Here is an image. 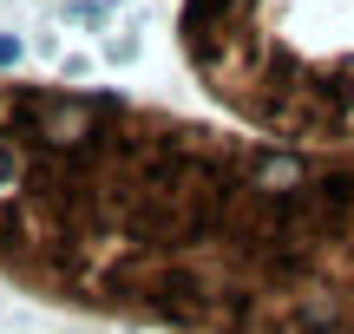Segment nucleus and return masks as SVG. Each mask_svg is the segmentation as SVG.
<instances>
[{
	"label": "nucleus",
	"instance_id": "f257e3e1",
	"mask_svg": "<svg viewBox=\"0 0 354 334\" xmlns=\"http://www.w3.org/2000/svg\"><path fill=\"white\" fill-rule=\"evenodd\" d=\"M20 59H26V39L20 33H0V72H13Z\"/></svg>",
	"mask_w": 354,
	"mask_h": 334
}]
</instances>
